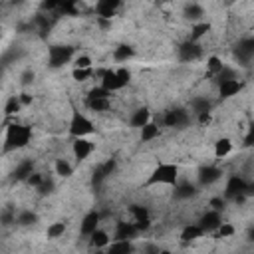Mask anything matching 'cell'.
Segmentation results:
<instances>
[{"mask_svg": "<svg viewBox=\"0 0 254 254\" xmlns=\"http://www.w3.org/2000/svg\"><path fill=\"white\" fill-rule=\"evenodd\" d=\"M32 173H34V161H32V159H24V161H20V163L16 165L12 177H14V181H26Z\"/></svg>", "mask_w": 254, "mask_h": 254, "instance_id": "25", "label": "cell"}, {"mask_svg": "<svg viewBox=\"0 0 254 254\" xmlns=\"http://www.w3.org/2000/svg\"><path fill=\"white\" fill-rule=\"evenodd\" d=\"M32 141V129L28 125H20V123H12L6 127V135H4V151H16V149H24L28 147Z\"/></svg>", "mask_w": 254, "mask_h": 254, "instance_id": "3", "label": "cell"}, {"mask_svg": "<svg viewBox=\"0 0 254 254\" xmlns=\"http://www.w3.org/2000/svg\"><path fill=\"white\" fill-rule=\"evenodd\" d=\"M73 58H75V50L67 44H54L48 48V65L52 69L64 67L65 64L73 62Z\"/></svg>", "mask_w": 254, "mask_h": 254, "instance_id": "5", "label": "cell"}, {"mask_svg": "<svg viewBox=\"0 0 254 254\" xmlns=\"http://www.w3.org/2000/svg\"><path fill=\"white\" fill-rule=\"evenodd\" d=\"M113 171H115V159L105 161L103 165H99V167H97V173L93 175V183H99V181L107 179V177H109Z\"/></svg>", "mask_w": 254, "mask_h": 254, "instance_id": "30", "label": "cell"}, {"mask_svg": "<svg viewBox=\"0 0 254 254\" xmlns=\"http://www.w3.org/2000/svg\"><path fill=\"white\" fill-rule=\"evenodd\" d=\"M65 232V222H52L48 228H46V236L50 240H56V238H62Z\"/></svg>", "mask_w": 254, "mask_h": 254, "instance_id": "36", "label": "cell"}, {"mask_svg": "<svg viewBox=\"0 0 254 254\" xmlns=\"http://www.w3.org/2000/svg\"><path fill=\"white\" fill-rule=\"evenodd\" d=\"M216 87H218V97H220V99H230V97H234V95H238V93L242 91L244 83L240 81V77H236V79L218 81Z\"/></svg>", "mask_w": 254, "mask_h": 254, "instance_id": "13", "label": "cell"}, {"mask_svg": "<svg viewBox=\"0 0 254 254\" xmlns=\"http://www.w3.org/2000/svg\"><path fill=\"white\" fill-rule=\"evenodd\" d=\"M234 232H236L234 224H232V222H224V220H222V224H220V226H218V230L214 232V238H232V236H234Z\"/></svg>", "mask_w": 254, "mask_h": 254, "instance_id": "38", "label": "cell"}, {"mask_svg": "<svg viewBox=\"0 0 254 254\" xmlns=\"http://www.w3.org/2000/svg\"><path fill=\"white\" fill-rule=\"evenodd\" d=\"M44 181H46V175H44V173H36V171L26 179V183H28L30 187H34L36 190L42 187V183H44Z\"/></svg>", "mask_w": 254, "mask_h": 254, "instance_id": "41", "label": "cell"}, {"mask_svg": "<svg viewBox=\"0 0 254 254\" xmlns=\"http://www.w3.org/2000/svg\"><path fill=\"white\" fill-rule=\"evenodd\" d=\"M189 121H190V113L187 111V109H183V107H173V109H169V111H165V115H163V125L165 127H185V125H189Z\"/></svg>", "mask_w": 254, "mask_h": 254, "instance_id": "8", "label": "cell"}, {"mask_svg": "<svg viewBox=\"0 0 254 254\" xmlns=\"http://www.w3.org/2000/svg\"><path fill=\"white\" fill-rule=\"evenodd\" d=\"M67 133L73 139L75 137H89L91 133H95V125H93V121L85 113L73 109L71 117H69V123H67Z\"/></svg>", "mask_w": 254, "mask_h": 254, "instance_id": "4", "label": "cell"}, {"mask_svg": "<svg viewBox=\"0 0 254 254\" xmlns=\"http://www.w3.org/2000/svg\"><path fill=\"white\" fill-rule=\"evenodd\" d=\"M133 58H135V48L129 46V44H119V46L113 50V60H115V62L125 64V62H129V60H133Z\"/></svg>", "mask_w": 254, "mask_h": 254, "instance_id": "27", "label": "cell"}, {"mask_svg": "<svg viewBox=\"0 0 254 254\" xmlns=\"http://www.w3.org/2000/svg\"><path fill=\"white\" fill-rule=\"evenodd\" d=\"M177 58L179 62L183 64H192L196 60L202 58V46L198 42H192V40H187L183 42L179 48H177Z\"/></svg>", "mask_w": 254, "mask_h": 254, "instance_id": "7", "label": "cell"}, {"mask_svg": "<svg viewBox=\"0 0 254 254\" xmlns=\"http://www.w3.org/2000/svg\"><path fill=\"white\" fill-rule=\"evenodd\" d=\"M224 65H226V64H224L218 56H208V58H206V71H208V75H210V77L218 75V73H220V69H222Z\"/></svg>", "mask_w": 254, "mask_h": 254, "instance_id": "33", "label": "cell"}, {"mask_svg": "<svg viewBox=\"0 0 254 254\" xmlns=\"http://www.w3.org/2000/svg\"><path fill=\"white\" fill-rule=\"evenodd\" d=\"M159 133H161V129H159V125H157V123H153V121H149L147 125H143V127L139 129V137H141V141H143V143H149V141L157 139V137H159Z\"/></svg>", "mask_w": 254, "mask_h": 254, "instance_id": "28", "label": "cell"}, {"mask_svg": "<svg viewBox=\"0 0 254 254\" xmlns=\"http://www.w3.org/2000/svg\"><path fill=\"white\" fill-rule=\"evenodd\" d=\"M105 250L109 254H127V252H133V242L127 238H113Z\"/></svg>", "mask_w": 254, "mask_h": 254, "instance_id": "23", "label": "cell"}, {"mask_svg": "<svg viewBox=\"0 0 254 254\" xmlns=\"http://www.w3.org/2000/svg\"><path fill=\"white\" fill-rule=\"evenodd\" d=\"M137 234H139V228H137V224H135L133 220H131V222L119 220V222L115 224L113 238H127V240H133Z\"/></svg>", "mask_w": 254, "mask_h": 254, "instance_id": "17", "label": "cell"}, {"mask_svg": "<svg viewBox=\"0 0 254 254\" xmlns=\"http://www.w3.org/2000/svg\"><path fill=\"white\" fill-rule=\"evenodd\" d=\"M87 240H89V248H95V250H101V248H107L109 244H111V236H109V232L107 230H103V228H97V230H93L89 236H87Z\"/></svg>", "mask_w": 254, "mask_h": 254, "instance_id": "18", "label": "cell"}, {"mask_svg": "<svg viewBox=\"0 0 254 254\" xmlns=\"http://www.w3.org/2000/svg\"><path fill=\"white\" fill-rule=\"evenodd\" d=\"M179 183V165L177 163H159L147 177L145 187H163Z\"/></svg>", "mask_w": 254, "mask_h": 254, "instance_id": "2", "label": "cell"}, {"mask_svg": "<svg viewBox=\"0 0 254 254\" xmlns=\"http://www.w3.org/2000/svg\"><path fill=\"white\" fill-rule=\"evenodd\" d=\"M129 214L133 216V222L137 224L139 232H145L151 228V218H149V210L141 204H131L129 206Z\"/></svg>", "mask_w": 254, "mask_h": 254, "instance_id": "14", "label": "cell"}, {"mask_svg": "<svg viewBox=\"0 0 254 254\" xmlns=\"http://www.w3.org/2000/svg\"><path fill=\"white\" fill-rule=\"evenodd\" d=\"M16 222H18L20 226H32V224L38 222V216H36V212H32V210H20V212L16 214Z\"/></svg>", "mask_w": 254, "mask_h": 254, "instance_id": "35", "label": "cell"}, {"mask_svg": "<svg viewBox=\"0 0 254 254\" xmlns=\"http://www.w3.org/2000/svg\"><path fill=\"white\" fill-rule=\"evenodd\" d=\"M85 105L93 113H105L111 109V97H85Z\"/></svg>", "mask_w": 254, "mask_h": 254, "instance_id": "20", "label": "cell"}, {"mask_svg": "<svg viewBox=\"0 0 254 254\" xmlns=\"http://www.w3.org/2000/svg\"><path fill=\"white\" fill-rule=\"evenodd\" d=\"M210 109H212V103L206 97H194L190 101V113H194V115H198L202 111H210Z\"/></svg>", "mask_w": 254, "mask_h": 254, "instance_id": "34", "label": "cell"}, {"mask_svg": "<svg viewBox=\"0 0 254 254\" xmlns=\"http://www.w3.org/2000/svg\"><path fill=\"white\" fill-rule=\"evenodd\" d=\"M206 232L200 228V224L198 222H192V224H187V226H183V230H181V242H185V244H189V242H194V240H198V238H202Z\"/></svg>", "mask_w": 254, "mask_h": 254, "instance_id": "19", "label": "cell"}, {"mask_svg": "<svg viewBox=\"0 0 254 254\" xmlns=\"http://www.w3.org/2000/svg\"><path fill=\"white\" fill-rule=\"evenodd\" d=\"M54 171H56V175L58 177H62V179H69L71 175H73V167H71V163L67 161V159H56V163H54Z\"/></svg>", "mask_w": 254, "mask_h": 254, "instance_id": "29", "label": "cell"}, {"mask_svg": "<svg viewBox=\"0 0 254 254\" xmlns=\"http://www.w3.org/2000/svg\"><path fill=\"white\" fill-rule=\"evenodd\" d=\"M20 99H22V105H30L34 97H32L30 93H20Z\"/></svg>", "mask_w": 254, "mask_h": 254, "instance_id": "45", "label": "cell"}, {"mask_svg": "<svg viewBox=\"0 0 254 254\" xmlns=\"http://www.w3.org/2000/svg\"><path fill=\"white\" fill-rule=\"evenodd\" d=\"M234 56L240 64H248L254 58V36H246V38L238 40V44L234 48Z\"/></svg>", "mask_w": 254, "mask_h": 254, "instance_id": "11", "label": "cell"}, {"mask_svg": "<svg viewBox=\"0 0 254 254\" xmlns=\"http://www.w3.org/2000/svg\"><path fill=\"white\" fill-rule=\"evenodd\" d=\"M22 107H24V105H22L20 95H10V97L6 99V105H4V115H6V117H12V115H16Z\"/></svg>", "mask_w": 254, "mask_h": 254, "instance_id": "32", "label": "cell"}, {"mask_svg": "<svg viewBox=\"0 0 254 254\" xmlns=\"http://www.w3.org/2000/svg\"><path fill=\"white\" fill-rule=\"evenodd\" d=\"M121 2L123 0H97L95 2V14L101 20H111L117 14V10L121 8Z\"/></svg>", "mask_w": 254, "mask_h": 254, "instance_id": "15", "label": "cell"}, {"mask_svg": "<svg viewBox=\"0 0 254 254\" xmlns=\"http://www.w3.org/2000/svg\"><path fill=\"white\" fill-rule=\"evenodd\" d=\"M196 194V185L190 183H177L175 185V196L177 198H190Z\"/></svg>", "mask_w": 254, "mask_h": 254, "instance_id": "31", "label": "cell"}, {"mask_svg": "<svg viewBox=\"0 0 254 254\" xmlns=\"http://www.w3.org/2000/svg\"><path fill=\"white\" fill-rule=\"evenodd\" d=\"M73 67H93V60L87 56V54H79L73 58Z\"/></svg>", "mask_w": 254, "mask_h": 254, "instance_id": "40", "label": "cell"}, {"mask_svg": "<svg viewBox=\"0 0 254 254\" xmlns=\"http://www.w3.org/2000/svg\"><path fill=\"white\" fill-rule=\"evenodd\" d=\"M149 121H151V111H149L147 107L135 109V111L131 113V117H129V123H131V127H135V129H141V127L147 125Z\"/></svg>", "mask_w": 254, "mask_h": 254, "instance_id": "22", "label": "cell"}, {"mask_svg": "<svg viewBox=\"0 0 254 254\" xmlns=\"http://www.w3.org/2000/svg\"><path fill=\"white\" fill-rule=\"evenodd\" d=\"M210 30H212V24H210V22H206V20L194 22V24L190 26V36H189V40H192V42H200Z\"/></svg>", "mask_w": 254, "mask_h": 254, "instance_id": "21", "label": "cell"}, {"mask_svg": "<svg viewBox=\"0 0 254 254\" xmlns=\"http://www.w3.org/2000/svg\"><path fill=\"white\" fill-rule=\"evenodd\" d=\"M93 75H95V69L93 67H73L71 69V77L75 81H85V79H89Z\"/></svg>", "mask_w": 254, "mask_h": 254, "instance_id": "37", "label": "cell"}, {"mask_svg": "<svg viewBox=\"0 0 254 254\" xmlns=\"http://www.w3.org/2000/svg\"><path fill=\"white\" fill-rule=\"evenodd\" d=\"M32 79H34V71H32V69H28V71L22 73V83H24V85H28Z\"/></svg>", "mask_w": 254, "mask_h": 254, "instance_id": "44", "label": "cell"}, {"mask_svg": "<svg viewBox=\"0 0 254 254\" xmlns=\"http://www.w3.org/2000/svg\"><path fill=\"white\" fill-rule=\"evenodd\" d=\"M198 224H200V228H202L206 234H214V232L218 230V226L222 224L220 210L210 208V210L202 212V214H200V218H198Z\"/></svg>", "mask_w": 254, "mask_h": 254, "instance_id": "10", "label": "cell"}, {"mask_svg": "<svg viewBox=\"0 0 254 254\" xmlns=\"http://www.w3.org/2000/svg\"><path fill=\"white\" fill-rule=\"evenodd\" d=\"M196 119H198V123H200L202 127L208 125V123H210V111H202V113H198Z\"/></svg>", "mask_w": 254, "mask_h": 254, "instance_id": "43", "label": "cell"}, {"mask_svg": "<svg viewBox=\"0 0 254 254\" xmlns=\"http://www.w3.org/2000/svg\"><path fill=\"white\" fill-rule=\"evenodd\" d=\"M246 187H248V181L240 175H230L226 179V185H224V198L226 200H232V202H244L248 196H246Z\"/></svg>", "mask_w": 254, "mask_h": 254, "instance_id": "6", "label": "cell"}, {"mask_svg": "<svg viewBox=\"0 0 254 254\" xmlns=\"http://www.w3.org/2000/svg\"><path fill=\"white\" fill-rule=\"evenodd\" d=\"M99 220H101L99 212H97V210H89V212L81 218V222H79V232H81V236L87 238L93 230H97V228H99Z\"/></svg>", "mask_w": 254, "mask_h": 254, "instance_id": "16", "label": "cell"}, {"mask_svg": "<svg viewBox=\"0 0 254 254\" xmlns=\"http://www.w3.org/2000/svg\"><path fill=\"white\" fill-rule=\"evenodd\" d=\"M183 16H185L187 20H190L192 24H194V22H200V20H204V8H202L200 4H196V2H190V4L185 6Z\"/></svg>", "mask_w": 254, "mask_h": 254, "instance_id": "26", "label": "cell"}, {"mask_svg": "<svg viewBox=\"0 0 254 254\" xmlns=\"http://www.w3.org/2000/svg\"><path fill=\"white\" fill-rule=\"evenodd\" d=\"M232 149H234V143H232V139H228V137H220V139L214 141V157H216V159L228 157V155L232 153Z\"/></svg>", "mask_w": 254, "mask_h": 254, "instance_id": "24", "label": "cell"}, {"mask_svg": "<svg viewBox=\"0 0 254 254\" xmlns=\"http://www.w3.org/2000/svg\"><path fill=\"white\" fill-rule=\"evenodd\" d=\"M196 179H198V185L208 187V185H212V183H216V181L222 179V169L216 167V165H204V167L198 169Z\"/></svg>", "mask_w": 254, "mask_h": 254, "instance_id": "12", "label": "cell"}, {"mask_svg": "<svg viewBox=\"0 0 254 254\" xmlns=\"http://www.w3.org/2000/svg\"><path fill=\"white\" fill-rule=\"evenodd\" d=\"M244 145H246V147H254V123L250 125L248 133L244 135Z\"/></svg>", "mask_w": 254, "mask_h": 254, "instance_id": "42", "label": "cell"}, {"mask_svg": "<svg viewBox=\"0 0 254 254\" xmlns=\"http://www.w3.org/2000/svg\"><path fill=\"white\" fill-rule=\"evenodd\" d=\"M93 151H95V143L89 141L87 137H75V139L71 141V155H73V159H75L77 163L85 161Z\"/></svg>", "mask_w": 254, "mask_h": 254, "instance_id": "9", "label": "cell"}, {"mask_svg": "<svg viewBox=\"0 0 254 254\" xmlns=\"http://www.w3.org/2000/svg\"><path fill=\"white\" fill-rule=\"evenodd\" d=\"M95 77L99 79V85H103L105 89L115 93V91H121L123 87H127V83L131 81V71L125 65H121L117 69L101 67V69H95Z\"/></svg>", "mask_w": 254, "mask_h": 254, "instance_id": "1", "label": "cell"}, {"mask_svg": "<svg viewBox=\"0 0 254 254\" xmlns=\"http://www.w3.org/2000/svg\"><path fill=\"white\" fill-rule=\"evenodd\" d=\"M236 77H238L236 69H234V67H230V65H224V67L220 69V73H218V75H214V81L218 83V81H224V79H236Z\"/></svg>", "mask_w": 254, "mask_h": 254, "instance_id": "39", "label": "cell"}, {"mask_svg": "<svg viewBox=\"0 0 254 254\" xmlns=\"http://www.w3.org/2000/svg\"><path fill=\"white\" fill-rule=\"evenodd\" d=\"M248 240H252V242H254V226L248 230Z\"/></svg>", "mask_w": 254, "mask_h": 254, "instance_id": "46", "label": "cell"}]
</instances>
